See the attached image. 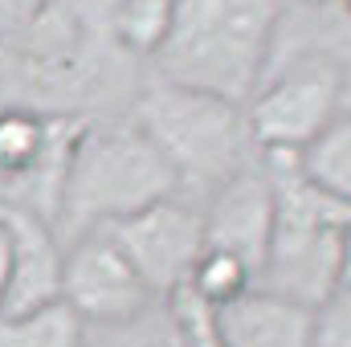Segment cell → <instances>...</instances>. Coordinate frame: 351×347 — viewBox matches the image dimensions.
<instances>
[{
	"mask_svg": "<svg viewBox=\"0 0 351 347\" xmlns=\"http://www.w3.org/2000/svg\"><path fill=\"white\" fill-rule=\"evenodd\" d=\"M254 286H258V278H254L250 265H241V261L229 258V254H217V250H204L200 261H196V270H192V278H188V290L200 302H208L213 311L229 307L233 298H241Z\"/></svg>",
	"mask_w": 351,
	"mask_h": 347,
	"instance_id": "obj_15",
	"label": "cell"
},
{
	"mask_svg": "<svg viewBox=\"0 0 351 347\" xmlns=\"http://www.w3.org/2000/svg\"><path fill=\"white\" fill-rule=\"evenodd\" d=\"M298 172L351 213V115L339 110L327 123V131L298 156Z\"/></svg>",
	"mask_w": 351,
	"mask_h": 347,
	"instance_id": "obj_11",
	"label": "cell"
},
{
	"mask_svg": "<svg viewBox=\"0 0 351 347\" xmlns=\"http://www.w3.org/2000/svg\"><path fill=\"white\" fill-rule=\"evenodd\" d=\"M62 302L82 319V327H119L160 302L131 258L106 229L66 241L62 261Z\"/></svg>",
	"mask_w": 351,
	"mask_h": 347,
	"instance_id": "obj_6",
	"label": "cell"
},
{
	"mask_svg": "<svg viewBox=\"0 0 351 347\" xmlns=\"http://www.w3.org/2000/svg\"><path fill=\"white\" fill-rule=\"evenodd\" d=\"M286 0H176L156 82L188 86L245 106L265 74Z\"/></svg>",
	"mask_w": 351,
	"mask_h": 347,
	"instance_id": "obj_1",
	"label": "cell"
},
{
	"mask_svg": "<svg viewBox=\"0 0 351 347\" xmlns=\"http://www.w3.org/2000/svg\"><path fill=\"white\" fill-rule=\"evenodd\" d=\"M339 4H343V12H348V16H351V0H339Z\"/></svg>",
	"mask_w": 351,
	"mask_h": 347,
	"instance_id": "obj_20",
	"label": "cell"
},
{
	"mask_svg": "<svg viewBox=\"0 0 351 347\" xmlns=\"http://www.w3.org/2000/svg\"><path fill=\"white\" fill-rule=\"evenodd\" d=\"M8 233H12V282L0 315H25L62 302V261L66 246L53 225H45L33 213L0 208Z\"/></svg>",
	"mask_w": 351,
	"mask_h": 347,
	"instance_id": "obj_9",
	"label": "cell"
},
{
	"mask_svg": "<svg viewBox=\"0 0 351 347\" xmlns=\"http://www.w3.org/2000/svg\"><path fill=\"white\" fill-rule=\"evenodd\" d=\"M274 213H278V192L265 164H250L225 184L213 188L208 208L200 213L204 221V250L229 254L241 265L262 274L265 250L274 237Z\"/></svg>",
	"mask_w": 351,
	"mask_h": 347,
	"instance_id": "obj_8",
	"label": "cell"
},
{
	"mask_svg": "<svg viewBox=\"0 0 351 347\" xmlns=\"http://www.w3.org/2000/svg\"><path fill=\"white\" fill-rule=\"evenodd\" d=\"M131 123L168 160L180 188H217L241 168H250L245 152L254 139L245 106L237 102L172 82H152L139 94Z\"/></svg>",
	"mask_w": 351,
	"mask_h": 347,
	"instance_id": "obj_4",
	"label": "cell"
},
{
	"mask_svg": "<svg viewBox=\"0 0 351 347\" xmlns=\"http://www.w3.org/2000/svg\"><path fill=\"white\" fill-rule=\"evenodd\" d=\"M335 115H339V74L327 62L294 66L282 78L258 86V94L245 102L250 139L265 156H302Z\"/></svg>",
	"mask_w": 351,
	"mask_h": 347,
	"instance_id": "obj_5",
	"label": "cell"
},
{
	"mask_svg": "<svg viewBox=\"0 0 351 347\" xmlns=\"http://www.w3.org/2000/svg\"><path fill=\"white\" fill-rule=\"evenodd\" d=\"M311 347H351V290L339 286L327 302L315 307V339Z\"/></svg>",
	"mask_w": 351,
	"mask_h": 347,
	"instance_id": "obj_16",
	"label": "cell"
},
{
	"mask_svg": "<svg viewBox=\"0 0 351 347\" xmlns=\"http://www.w3.org/2000/svg\"><path fill=\"white\" fill-rule=\"evenodd\" d=\"M172 16L176 0H114L106 12V29L119 53L156 58L172 33Z\"/></svg>",
	"mask_w": 351,
	"mask_h": 347,
	"instance_id": "obj_12",
	"label": "cell"
},
{
	"mask_svg": "<svg viewBox=\"0 0 351 347\" xmlns=\"http://www.w3.org/2000/svg\"><path fill=\"white\" fill-rule=\"evenodd\" d=\"M217 335L221 347H311L315 311L254 286L217 311Z\"/></svg>",
	"mask_w": 351,
	"mask_h": 347,
	"instance_id": "obj_10",
	"label": "cell"
},
{
	"mask_svg": "<svg viewBox=\"0 0 351 347\" xmlns=\"http://www.w3.org/2000/svg\"><path fill=\"white\" fill-rule=\"evenodd\" d=\"M82 347H184L168 302H152L143 315L119 327H86Z\"/></svg>",
	"mask_w": 351,
	"mask_h": 347,
	"instance_id": "obj_14",
	"label": "cell"
},
{
	"mask_svg": "<svg viewBox=\"0 0 351 347\" xmlns=\"http://www.w3.org/2000/svg\"><path fill=\"white\" fill-rule=\"evenodd\" d=\"M262 164L278 192V213L258 286L315 311L339 290L343 229L351 213L306 184V176L298 172V156H265Z\"/></svg>",
	"mask_w": 351,
	"mask_h": 347,
	"instance_id": "obj_3",
	"label": "cell"
},
{
	"mask_svg": "<svg viewBox=\"0 0 351 347\" xmlns=\"http://www.w3.org/2000/svg\"><path fill=\"white\" fill-rule=\"evenodd\" d=\"M339 286L351 290V217H348V229H343V265H339Z\"/></svg>",
	"mask_w": 351,
	"mask_h": 347,
	"instance_id": "obj_19",
	"label": "cell"
},
{
	"mask_svg": "<svg viewBox=\"0 0 351 347\" xmlns=\"http://www.w3.org/2000/svg\"><path fill=\"white\" fill-rule=\"evenodd\" d=\"M176 192H180L176 172L135 123H123V127H90L86 123L70 156L53 229L66 246L82 233L110 229L114 221L156 200H168Z\"/></svg>",
	"mask_w": 351,
	"mask_h": 347,
	"instance_id": "obj_2",
	"label": "cell"
},
{
	"mask_svg": "<svg viewBox=\"0 0 351 347\" xmlns=\"http://www.w3.org/2000/svg\"><path fill=\"white\" fill-rule=\"evenodd\" d=\"M49 0H0V37L16 41L41 12Z\"/></svg>",
	"mask_w": 351,
	"mask_h": 347,
	"instance_id": "obj_17",
	"label": "cell"
},
{
	"mask_svg": "<svg viewBox=\"0 0 351 347\" xmlns=\"http://www.w3.org/2000/svg\"><path fill=\"white\" fill-rule=\"evenodd\" d=\"M8 282H12V233H8V225L0 217V307L8 298Z\"/></svg>",
	"mask_w": 351,
	"mask_h": 347,
	"instance_id": "obj_18",
	"label": "cell"
},
{
	"mask_svg": "<svg viewBox=\"0 0 351 347\" xmlns=\"http://www.w3.org/2000/svg\"><path fill=\"white\" fill-rule=\"evenodd\" d=\"M82 319L66 307H41L25 315H0V347H82Z\"/></svg>",
	"mask_w": 351,
	"mask_h": 347,
	"instance_id": "obj_13",
	"label": "cell"
},
{
	"mask_svg": "<svg viewBox=\"0 0 351 347\" xmlns=\"http://www.w3.org/2000/svg\"><path fill=\"white\" fill-rule=\"evenodd\" d=\"M106 233L119 241V250L131 258V265L139 270V278L147 282V290L160 302L188 286L196 261L204 254L200 208L184 204L180 196L156 200V204L114 221Z\"/></svg>",
	"mask_w": 351,
	"mask_h": 347,
	"instance_id": "obj_7",
	"label": "cell"
}]
</instances>
